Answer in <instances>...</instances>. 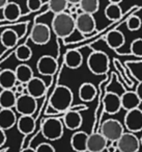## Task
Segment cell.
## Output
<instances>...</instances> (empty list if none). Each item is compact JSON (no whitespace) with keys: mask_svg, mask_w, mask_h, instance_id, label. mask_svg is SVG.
<instances>
[{"mask_svg":"<svg viewBox=\"0 0 142 152\" xmlns=\"http://www.w3.org/2000/svg\"><path fill=\"white\" fill-rule=\"evenodd\" d=\"M73 100V92L69 87H67V86H57L50 98L49 106H51L55 112L59 113V114L67 113V110H71Z\"/></svg>","mask_w":142,"mask_h":152,"instance_id":"obj_1","label":"cell"},{"mask_svg":"<svg viewBox=\"0 0 142 152\" xmlns=\"http://www.w3.org/2000/svg\"><path fill=\"white\" fill-rule=\"evenodd\" d=\"M52 31L60 39H67L76 30L75 19L71 14L62 13L54 16L51 23Z\"/></svg>","mask_w":142,"mask_h":152,"instance_id":"obj_2","label":"cell"},{"mask_svg":"<svg viewBox=\"0 0 142 152\" xmlns=\"http://www.w3.org/2000/svg\"><path fill=\"white\" fill-rule=\"evenodd\" d=\"M110 61L103 51H93L87 57V67L94 75H104L108 72Z\"/></svg>","mask_w":142,"mask_h":152,"instance_id":"obj_3","label":"cell"},{"mask_svg":"<svg viewBox=\"0 0 142 152\" xmlns=\"http://www.w3.org/2000/svg\"><path fill=\"white\" fill-rule=\"evenodd\" d=\"M63 123L57 117H49L42 125V133L48 141H57L63 135Z\"/></svg>","mask_w":142,"mask_h":152,"instance_id":"obj_4","label":"cell"},{"mask_svg":"<svg viewBox=\"0 0 142 152\" xmlns=\"http://www.w3.org/2000/svg\"><path fill=\"white\" fill-rule=\"evenodd\" d=\"M100 133L107 140L108 142L116 143L119 137L125 133L123 126L118 120L115 119H108L104 121L101 125Z\"/></svg>","mask_w":142,"mask_h":152,"instance_id":"obj_5","label":"cell"},{"mask_svg":"<svg viewBox=\"0 0 142 152\" xmlns=\"http://www.w3.org/2000/svg\"><path fill=\"white\" fill-rule=\"evenodd\" d=\"M15 108L21 116H32L38 108V101L28 94L17 97Z\"/></svg>","mask_w":142,"mask_h":152,"instance_id":"obj_6","label":"cell"},{"mask_svg":"<svg viewBox=\"0 0 142 152\" xmlns=\"http://www.w3.org/2000/svg\"><path fill=\"white\" fill-rule=\"evenodd\" d=\"M118 152H138L140 149V141L137 135L131 132H125L116 142Z\"/></svg>","mask_w":142,"mask_h":152,"instance_id":"obj_7","label":"cell"},{"mask_svg":"<svg viewBox=\"0 0 142 152\" xmlns=\"http://www.w3.org/2000/svg\"><path fill=\"white\" fill-rule=\"evenodd\" d=\"M76 29L81 34H93L96 29V22L92 15L81 13L75 18Z\"/></svg>","mask_w":142,"mask_h":152,"instance_id":"obj_8","label":"cell"},{"mask_svg":"<svg viewBox=\"0 0 142 152\" xmlns=\"http://www.w3.org/2000/svg\"><path fill=\"white\" fill-rule=\"evenodd\" d=\"M125 126L128 132L134 134L142 131V110L140 108L127 112L125 116Z\"/></svg>","mask_w":142,"mask_h":152,"instance_id":"obj_9","label":"cell"},{"mask_svg":"<svg viewBox=\"0 0 142 152\" xmlns=\"http://www.w3.org/2000/svg\"><path fill=\"white\" fill-rule=\"evenodd\" d=\"M30 39L36 45H46L51 39V28L45 23H36L31 29Z\"/></svg>","mask_w":142,"mask_h":152,"instance_id":"obj_10","label":"cell"},{"mask_svg":"<svg viewBox=\"0 0 142 152\" xmlns=\"http://www.w3.org/2000/svg\"><path fill=\"white\" fill-rule=\"evenodd\" d=\"M58 64L57 61L51 55H43L36 63V69L41 75L52 76L56 73Z\"/></svg>","mask_w":142,"mask_h":152,"instance_id":"obj_11","label":"cell"},{"mask_svg":"<svg viewBox=\"0 0 142 152\" xmlns=\"http://www.w3.org/2000/svg\"><path fill=\"white\" fill-rule=\"evenodd\" d=\"M26 91L29 96L34 99H38L45 96L47 92V86L43 79L38 77H33L29 83L26 85Z\"/></svg>","mask_w":142,"mask_h":152,"instance_id":"obj_12","label":"cell"},{"mask_svg":"<svg viewBox=\"0 0 142 152\" xmlns=\"http://www.w3.org/2000/svg\"><path fill=\"white\" fill-rule=\"evenodd\" d=\"M103 103H104V110L109 115H115L121 110L120 96L114 92H108L105 95Z\"/></svg>","mask_w":142,"mask_h":152,"instance_id":"obj_13","label":"cell"},{"mask_svg":"<svg viewBox=\"0 0 142 152\" xmlns=\"http://www.w3.org/2000/svg\"><path fill=\"white\" fill-rule=\"evenodd\" d=\"M108 141L100 132H93L88 134L87 151L88 152H104L107 148Z\"/></svg>","mask_w":142,"mask_h":152,"instance_id":"obj_14","label":"cell"},{"mask_svg":"<svg viewBox=\"0 0 142 152\" xmlns=\"http://www.w3.org/2000/svg\"><path fill=\"white\" fill-rule=\"evenodd\" d=\"M63 126H65L70 130H76V129L80 128L83 123V119L82 116L78 110H70L63 116Z\"/></svg>","mask_w":142,"mask_h":152,"instance_id":"obj_15","label":"cell"},{"mask_svg":"<svg viewBox=\"0 0 142 152\" xmlns=\"http://www.w3.org/2000/svg\"><path fill=\"white\" fill-rule=\"evenodd\" d=\"M120 103H121V108H123L125 110L129 112V110L139 108V105L141 104V101L139 100V98L136 95L135 92L128 91V92H125V93L120 96Z\"/></svg>","mask_w":142,"mask_h":152,"instance_id":"obj_16","label":"cell"},{"mask_svg":"<svg viewBox=\"0 0 142 152\" xmlns=\"http://www.w3.org/2000/svg\"><path fill=\"white\" fill-rule=\"evenodd\" d=\"M83 63V55L77 49H70L64 54V64L69 69H78Z\"/></svg>","mask_w":142,"mask_h":152,"instance_id":"obj_17","label":"cell"},{"mask_svg":"<svg viewBox=\"0 0 142 152\" xmlns=\"http://www.w3.org/2000/svg\"><path fill=\"white\" fill-rule=\"evenodd\" d=\"M17 83L15 71L12 69H4L0 71V88L2 90H14Z\"/></svg>","mask_w":142,"mask_h":152,"instance_id":"obj_18","label":"cell"},{"mask_svg":"<svg viewBox=\"0 0 142 152\" xmlns=\"http://www.w3.org/2000/svg\"><path fill=\"white\" fill-rule=\"evenodd\" d=\"M88 134L85 131H77L71 137V146L76 152L87 151Z\"/></svg>","mask_w":142,"mask_h":152,"instance_id":"obj_19","label":"cell"},{"mask_svg":"<svg viewBox=\"0 0 142 152\" xmlns=\"http://www.w3.org/2000/svg\"><path fill=\"white\" fill-rule=\"evenodd\" d=\"M17 115L13 110H1L0 112V128L7 131L17 124Z\"/></svg>","mask_w":142,"mask_h":152,"instance_id":"obj_20","label":"cell"},{"mask_svg":"<svg viewBox=\"0 0 142 152\" xmlns=\"http://www.w3.org/2000/svg\"><path fill=\"white\" fill-rule=\"evenodd\" d=\"M105 40H106L107 45H108L111 49H113V50H117V49H119L120 47H122L125 42L123 34L117 29L111 30L110 32H108L106 38H105Z\"/></svg>","mask_w":142,"mask_h":152,"instance_id":"obj_21","label":"cell"},{"mask_svg":"<svg viewBox=\"0 0 142 152\" xmlns=\"http://www.w3.org/2000/svg\"><path fill=\"white\" fill-rule=\"evenodd\" d=\"M16 78L17 81L21 85H27L32 78H33V71H32L31 67L25 64H21L19 65L15 70Z\"/></svg>","mask_w":142,"mask_h":152,"instance_id":"obj_22","label":"cell"},{"mask_svg":"<svg viewBox=\"0 0 142 152\" xmlns=\"http://www.w3.org/2000/svg\"><path fill=\"white\" fill-rule=\"evenodd\" d=\"M16 101L17 96L14 90H2L0 92V105L2 110H13Z\"/></svg>","mask_w":142,"mask_h":152,"instance_id":"obj_23","label":"cell"},{"mask_svg":"<svg viewBox=\"0 0 142 152\" xmlns=\"http://www.w3.org/2000/svg\"><path fill=\"white\" fill-rule=\"evenodd\" d=\"M16 125L22 134H29L36 128V120L32 116H21Z\"/></svg>","mask_w":142,"mask_h":152,"instance_id":"obj_24","label":"cell"},{"mask_svg":"<svg viewBox=\"0 0 142 152\" xmlns=\"http://www.w3.org/2000/svg\"><path fill=\"white\" fill-rule=\"evenodd\" d=\"M19 39L20 37L16 30L7 28V29L3 30L1 36H0V42L5 48H13L16 46Z\"/></svg>","mask_w":142,"mask_h":152,"instance_id":"obj_25","label":"cell"},{"mask_svg":"<svg viewBox=\"0 0 142 152\" xmlns=\"http://www.w3.org/2000/svg\"><path fill=\"white\" fill-rule=\"evenodd\" d=\"M79 98L84 102H91L96 96V89L92 83H84L79 88Z\"/></svg>","mask_w":142,"mask_h":152,"instance_id":"obj_26","label":"cell"},{"mask_svg":"<svg viewBox=\"0 0 142 152\" xmlns=\"http://www.w3.org/2000/svg\"><path fill=\"white\" fill-rule=\"evenodd\" d=\"M3 11V17L7 19V21H16L18 20L22 15L21 7L18 3L16 2H7L5 7L2 10Z\"/></svg>","mask_w":142,"mask_h":152,"instance_id":"obj_27","label":"cell"},{"mask_svg":"<svg viewBox=\"0 0 142 152\" xmlns=\"http://www.w3.org/2000/svg\"><path fill=\"white\" fill-rule=\"evenodd\" d=\"M100 9V2L98 0H81L79 3V10L81 13L92 15L96 14Z\"/></svg>","mask_w":142,"mask_h":152,"instance_id":"obj_28","label":"cell"},{"mask_svg":"<svg viewBox=\"0 0 142 152\" xmlns=\"http://www.w3.org/2000/svg\"><path fill=\"white\" fill-rule=\"evenodd\" d=\"M105 16L110 21H117L122 17V11L119 4L109 2V4L105 9Z\"/></svg>","mask_w":142,"mask_h":152,"instance_id":"obj_29","label":"cell"},{"mask_svg":"<svg viewBox=\"0 0 142 152\" xmlns=\"http://www.w3.org/2000/svg\"><path fill=\"white\" fill-rule=\"evenodd\" d=\"M47 3L50 12H52L55 16L65 13V10L69 7V1L67 0H51Z\"/></svg>","mask_w":142,"mask_h":152,"instance_id":"obj_30","label":"cell"},{"mask_svg":"<svg viewBox=\"0 0 142 152\" xmlns=\"http://www.w3.org/2000/svg\"><path fill=\"white\" fill-rule=\"evenodd\" d=\"M15 55L18 61H29L32 56V50L27 45H22V46L17 48V50H16V52H15Z\"/></svg>","mask_w":142,"mask_h":152,"instance_id":"obj_31","label":"cell"},{"mask_svg":"<svg viewBox=\"0 0 142 152\" xmlns=\"http://www.w3.org/2000/svg\"><path fill=\"white\" fill-rule=\"evenodd\" d=\"M125 24H127V28L130 31H137V30H139L140 27H141L142 21L138 16L132 15L131 17H129V19L127 20Z\"/></svg>","mask_w":142,"mask_h":152,"instance_id":"obj_32","label":"cell"},{"mask_svg":"<svg viewBox=\"0 0 142 152\" xmlns=\"http://www.w3.org/2000/svg\"><path fill=\"white\" fill-rule=\"evenodd\" d=\"M131 52L137 57H142V38H138L132 42Z\"/></svg>","mask_w":142,"mask_h":152,"instance_id":"obj_33","label":"cell"},{"mask_svg":"<svg viewBox=\"0 0 142 152\" xmlns=\"http://www.w3.org/2000/svg\"><path fill=\"white\" fill-rule=\"evenodd\" d=\"M43 5H44V2L41 0H28L27 1V9L29 10V12H38Z\"/></svg>","mask_w":142,"mask_h":152,"instance_id":"obj_34","label":"cell"},{"mask_svg":"<svg viewBox=\"0 0 142 152\" xmlns=\"http://www.w3.org/2000/svg\"><path fill=\"white\" fill-rule=\"evenodd\" d=\"M34 150L36 152H56L55 148L50 143H41L40 145L36 146Z\"/></svg>","mask_w":142,"mask_h":152,"instance_id":"obj_35","label":"cell"},{"mask_svg":"<svg viewBox=\"0 0 142 152\" xmlns=\"http://www.w3.org/2000/svg\"><path fill=\"white\" fill-rule=\"evenodd\" d=\"M134 92H135L136 95L138 96V98H139L140 101L142 102V80L137 85V87H136V90Z\"/></svg>","mask_w":142,"mask_h":152,"instance_id":"obj_36","label":"cell"},{"mask_svg":"<svg viewBox=\"0 0 142 152\" xmlns=\"http://www.w3.org/2000/svg\"><path fill=\"white\" fill-rule=\"evenodd\" d=\"M7 142V133L4 130L0 128V147H2Z\"/></svg>","mask_w":142,"mask_h":152,"instance_id":"obj_37","label":"cell"},{"mask_svg":"<svg viewBox=\"0 0 142 152\" xmlns=\"http://www.w3.org/2000/svg\"><path fill=\"white\" fill-rule=\"evenodd\" d=\"M7 0H0V10H3L5 7V5L7 4Z\"/></svg>","mask_w":142,"mask_h":152,"instance_id":"obj_38","label":"cell"},{"mask_svg":"<svg viewBox=\"0 0 142 152\" xmlns=\"http://www.w3.org/2000/svg\"><path fill=\"white\" fill-rule=\"evenodd\" d=\"M21 152H36V150L33 149V148H26V149H23Z\"/></svg>","mask_w":142,"mask_h":152,"instance_id":"obj_39","label":"cell"},{"mask_svg":"<svg viewBox=\"0 0 142 152\" xmlns=\"http://www.w3.org/2000/svg\"><path fill=\"white\" fill-rule=\"evenodd\" d=\"M115 150H117L116 147H113V146H111V147L108 148V152H115Z\"/></svg>","mask_w":142,"mask_h":152,"instance_id":"obj_40","label":"cell"},{"mask_svg":"<svg viewBox=\"0 0 142 152\" xmlns=\"http://www.w3.org/2000/svg\"><path fill=\"white\" fill-rule=\"evenodd\" d=\"M139 141H140V146H142V137H141V139H140Z\"/></svg>","mask_w":142,"mask_h":152,"instance_id":"obj_41","label":"cell"},{"mask_svg":"<svg viewBox=\"0 0 142 152\" xmlns=\"http://www.w3.org/2000/svg\"><path fill=\"white\" fill-rule=\"evenodd\" d=\"M1 110H2V108H1V105H0V112H1Z\"/></svg>","mask_w":142,"mask_h":152,"instance_id":"obj_42","label":"cell"}]
</instances>
